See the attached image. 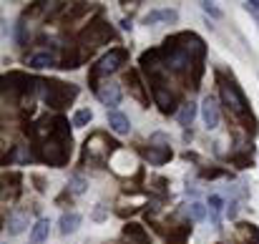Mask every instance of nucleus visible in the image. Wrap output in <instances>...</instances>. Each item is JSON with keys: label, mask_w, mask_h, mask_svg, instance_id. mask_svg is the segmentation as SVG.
<instances>
[{"label": "nucleus", "mask_w": 259, "mask_h": 244, "mask_svg": "<svg viewBox=\"0 0 259 244\" xmlns=\"http://www.w3.org/2000/svg\"><path fill=\"white\" fill-rule=\"evenodd\" d=\"M222 101H224L234 113H244V108H247V101H244L242 91L237 88V83H232V81L222 83Z\"/></svg>", "instance_id": "obj_1"}, {"label": "nucleus", "mask_w": 259, "mask_h": 244, "mask_svg": "<svg viewBox=\"0 0 259 244\" xmlns=\"http://www.w3.org/2000/svg\"><path fill=\"white\" fill-rule=\"evenodd\" d=\"M123 58H126V53H123V51H111L106 58H101V61H98L96 73H98V76H108V73H113V71L123 63Z\"/></svg>", "instance_id": "obj_2"}, {"label": "nucleus", "mask_w": 259, "mask_h": 244, "mask_svg": "<svg viewBox=\"0 0 259 244\" xmlns=\"http://www.w3.org/2000/svg\"><path fill=\"white\" fill-rule=\"evenodd\" d=\"M201 118H204V126L206 129H217L219 126V108H217V103H214L211 96H206L204 103H201Z\"/></svg>", "instance_id": "obj_3"}, {"label": "nucleus", "mask_w": 259, "mask_h": 244, "mask_svg": "<svg viewBox=\"0 0 259 244\" xmlns=\"http://www.w3.org/2000/svg\"><path fill=\"white\" fill-rule=\"evenodd\" d=\"M108 126L118 134V136H126V134H131V121H128V116L126 113H121V111H108Z\"/></svg>", "instance_id": "obj_4"}, {"label": "nucleus", "mask_w": 259, "mask_h": 244, "mask_svg": "<svg viewBox=\"0 0 259 244\" xmlns=\"http://www.w3.org/2000/svg\"><path fill=\"white\" fill-rule=\"evenodd\" d=\"M96 96L106 103V106H118L121 103V88L116 83H106L101 88H96Z\"/></svg>", "instance_id": "obj_5"}, {"label": "nucleus", "mask_w": 259, "mask_h": 244, "mask_svg": "<svg viewBox=\"0 0 259 244\" xmlns=\"http://www.w3.org/2000/svg\"><path fill=\"white\" fill-rule=\"evenodd\" d=\"M58 227H61V234H63V237H66V234H73V232L81 227V214H76V212L63 214L61 222H58Z\"/></svg>", "instance_id": "obj_6"}, {"label": "nucleus", "mask_w": 259, "mask_h": 244, "mask_svg": "<svg viewBox=\"0 0 259 244\" xmlns=\"http://www.w3.org/2000/svg\"><path fill=\"white\" fill-rule=\"evenodd\" d=\"M194 118H196V106L189 101V103H184V106L179 108V113H176V121H179L184 129H189V126L194 124Z\"/></svg>", "instance_id": "obj_7"}, {"label": "nucleus", "mask_w": 259, "mask_h": 244, "mask_svg": "<svg viewBox=\"0 0 259 244\" xmlns=\"http://www.w3.org/2000/svg\"><path fill=\"white\" fill-rule=\"evenodd\" d=\"M48 229H51V222L48 219H38L33 232H30V244H43L48 239Z\"/></svg>", "instance_id": "obj_8"}, {"label": "nucleus", "mask_w": 259, "mask_h": 244, "mask_svg": "<svg viewBox=\"0 0 259 244\" xmlns=\"http://www.w3.org/2000/svg\"><path fill=\"white\" fill-rule=\"evenodd\" d=\"M53 63H56V56H53V53H48V51L30 56V66H33V68H51Z\"/></svg>", "instance_id": "obj_9"}, {"label": "nucleus", "mask_w": 259, "mask_h": 244, "mask_svg": "<svg viewBox=\"0 0 259 244\" xmlns=\"http://www.w3.org/2000/svg\"><path fill=\"white\" fill-rule=\"evenodd\" d=\"M28 227V217L25 214H10L8 219V234H20Z\"/></svg>", "instance_id": "obj_10"}, {"label": "nucleus", "mask_w": 259, "mask_h": 244, "mask_svg": "<svg viewBox=\"0 0 259 244\" xmlns=\"http://www.w3.org/2000/svg\"><path fill=\"white\" fill-rule=\"evenodd\" d=\"M186 217L194 219V222H204V219H206V207H204L201 201H191V204L186 207Z\"/></svg>", "instance_id": "obj_11"}, {"label": "nucleus", "mask_w": 259, "mask_h": 244, "mask_svg": "<svg viewBox=\"0 0 259 244\" xmlns=\"http://www.w3.org/2000/svg\"><path fill=\"white\" fill-rule=\"evenodd\" d=\"M156 20H176V10H154L144 18L146 25H154Z\"/></svg>", "instance_id": "obj_12"}, {"label": "nucleus", "mask_w": 259, "mask_h": 244, "mask_svg": "<svg viewBox=\"0 0 259 244\" xmlns=\"http://www.w3.org/2000/svg\"><path fill=\"white\" fill-rule=\"evenodd\" d=\"M91 121H93V111H91V108H78L76 116H73V126H76V129H83Z\"/></svg>", "instance_id": "obj_13"}, {"label": "nucleus", "mask_w": 259, "mask_h": 244, "mask_svg": "<svg viewBox=\"0 0 259 244\" xmlns=\"http://www.w3.org/2000/svg\"><path fill=\"white\" fill-rule=\"evenodd\" d=\"M206 207H209V212H211V217H214V224H219V212L224 209V199H222V196H217V194H211Z\"/></svg>", "instance_id": "obj_14"}, {"label": "nucleus", "mask_w": 259, "mask_h": 244, "mask_svg": "<svg viewBox=\"0 0 259 244\" xmlns=\"http://www.w3.org/2000/svg\"><path fill=\"white\" fill-rule=\"evenodd\" d=\"M154 96H156V101H159V106L164 108V111H169V103H171V93H166L161 86H154Z\"/></svg>", "instance_id": "obj_15"}, {"label": "nucleus", "mask_w": 259, "mask_h": 244, "mask_svg": "<svg viewBox=\"0 0 259 244\" xmlns=\"http://www.w3.org/2000/svg\"><path fill=\"white\" fill-rule=\"evenodd\" d=\"M169 156H171V151H169V149H166V151H154V149H149V151H146V159H149L151 164H164Z\"/></svg>", "instance_id": "obj_16"}, {"label": "nucleus", "mask_w": 259, "mask_h": 244, "mask_svg": "<svg viewBox=\"0 0 259 244\" xmlns=\"http://www.w3.org/2000/svg\"><path fill=\"white\" fill-rule=\"evenodd\" d=\"M71 191L73 194H83L86 191V181H83V176H71Z\"/></svg>", "instance_id": "obj_17"}, {"label": "nucleus", "mask_w": 259, "mask_h": 244, "mask_svg": "<svg viewBox=\"0 0 259 244\" xmlns=\"http://www.w3.org/2000/svg\"><path fill=\"white\" fill-rule=\"evenodd\" d=\"M244 8H247V13H252L254 18L259 20V0H252V3H244Z\"/></svg>", "instance_id": "obj_18"}, {"label": "nucleus", "mask_w": 259, "mask_h": 244, "mask_svg": "<svg viewBox=\"0 0 259 244\" xmlns=\"http://www.w3.org/2000/svg\"><path fill=\"white\" fill-rule=\"evenodd\" d=\"M201 8H204V13H209V15H214V18H219V15H222V13H219L211 3H201Z\"/></svg>", "instance_id": "obj_19"}, {"label": "nucleus", "mask_w": 259, "mask_h": 244, "mask_svg": "<svg viewBox=\"0 0 259 244\" xmlns=\"http://www.w3.org/2000/svg\"><path fill=\"white\" fill-rule=\"evenodd\" d=\"M93 219H98V222H101V219H106V209H103V204H98V207H96V212H93Z\"/></svg>", "instance_id": "obj_20"}]
</instances>
